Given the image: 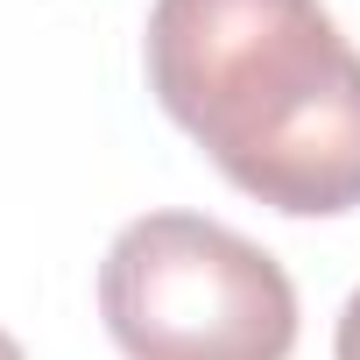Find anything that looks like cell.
<instances>
[{"instance_id": "3", "label": "cell", "mask_w": 360, "mask_h": 360, "mask_svg": "<svg viewBox=\"0 0 360 360\" xmlns=\"http://www.w3.org/2000/svg\"><path fill=\"white\" fill-rule=\"evenodd\" d=\"M332 360H360V290L346 297L339 311V332H332Z\"/></svg>"}, {"instance_id": "1", "label": "cell", "mask_w": 360, "mask_h": 360, "mask_svg": "<svg viewBox=\"0 0 360 360\" xmlns=\"http://www.w3.org/2000/svg\"><path fill=\"white\" fill-rule=\"evenodd\" d=\"M141 50L233 191L290 219L360 205V50L318 0H155Z\"/></svg>"}, {"instance_id": "4", "label": "cell", "mask_w": 360, "mask_h": 360, "mask_svg": "<svg viewBox=\"0 0 360 360\" xmlns=\"http://www.w3.org/2000/svg\"><path fill=\"white\" fill-rule=\"evenodd\" d=\"M0 360H22V346H15V339H8V332H0Z\"/></svg>"}, {"instance_id": "2", "label": "cell", "mask_w": 360, "mask_h": 360, "mask_svg": "<svg viewBox=\"0 0 360 360\" xmlns=\"http://www.w3.org/2000/svg\"><path fill=\"white\" fill-rule=\"evenodd\" d=\"M99 318L127 360H290L297 290L269 248L205 219H127L99 262Z\"/></svg>"}]
</instances>
